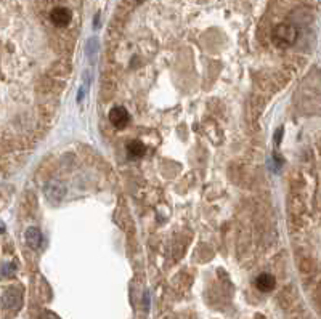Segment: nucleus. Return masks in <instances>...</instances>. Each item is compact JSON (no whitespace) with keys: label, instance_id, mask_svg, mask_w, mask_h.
Listing matches in <instances>:
<instances>
[{"label":"nucleus","instance_id":"nucleus-8","mask_svg":"<svg viewBox=\"0 0 321 319\" xmlns=\"http://www.w3.org/2000/svg\"><path fill=\"white\" fill-rule=\"evenodd\" d=\"M127 153L129 156H132V158H141L145 153V146L143 143H140V141H130L127 144Z\"/></svg>","mask_w":321,"mask_h":319},{"label":"nucleus","instance_id":"nucleus-7","mask_svg":"<svg viewBox=\"0 0 321 319\" xmlns=\"http://www.w3.org/2000/svg\"><path fill=\"white\" fill-rule=\"evenodd\" d=\"M47 197L51 201V202H60L63 194H65V188H63L60 183H50L49 186H47Z\"/></svg>","mask_w":321,"mask_h":319},{"label":"nucleus","instance_id":"nucleus-5","mask_svg":"<svg viewBox=\"0 0 321 319\" xmlns=\"http://www.w3.org/2000/svg\"><path fill=\"white\" fill-rule=\"evenodd\" d=\"M26 242L31 249L39 250L42 247V242H44V238H42V233L39 228L31 226L26 229Z\"/></svg>","mask_w":321,"mask_h":319},{"label":"nucleus","instance_id":"nucleus-10","mask_svg":"<svg viewBox=\"0 0 321 319\" xmlns=\"http://www.w3.org/2000/svg\"><path fill=\"white\" fill-rule=\"evenodd\" d=\"M40 319H60V318H58V316L55 315V313H50V311H45V313H44V315H42V316H40Z\"/></svg>","mask_w":321,"mask_h":319},{"label":"nucleus","instance_id":"nucleus-9","mask_svg":"<svg viewBox=\"0 0 321 319\" xmlns=\"http://www.w3.org/2000/svg\"><path fill=\"white\" fill-rule=\"evenodd\" d=\"M15 274V265H3V276H7V278H10V276Z\"/></svg>","mask_w":321,"mask_h":319},{"label":"nucleus","instance_id":"nucleus-4","mask_svg":"<svg viewBox=\"0 0 321 319\" xmlns=\"http://www.w3.org/2000/svg\"><path fill=\"white\" fill-rule=\"evenodd\" d=\"M109 120H111V124L114 127L118 128H122L127 125L129 122V112L127 109L122 108V106H116L113 108L111 111H109Z\"/></svg>","mask_w":321,"mask_h":319},{"label":"nucleus","instance_id":"nucleus-6","mask_svg":"<svg viewBox=\"0 0 321 319\" xmlns=\"http://www.w3.org/2000/svg\"><path fill=\"white\" fill-rule=\"evenodd\" d=\"M275 284H276V279H275V276H271V274H260L259 278L255 279L257 289L262 290V292L273 290L275 289Z\"/></svg>","mask_w":321,"mask_h":319},{"label":"nucleus","instance_id":"nucleus-1","mask_svg":"<svg viewBox=\"0 0 321 319\" xmlns=\"http://www.w3.org/2000/svg\"><path fill=\"white\" fill-rule=\"evenodd\" d=\"M297 39V29L291 24H278L273 31V40L278 47L286 48L291 47Z\"/></svg>","mask_w":321,"mask_h":319},{"label":"nucleus","instance_id":"nucleus-3","mask_svg":"<svg viewBox=\"0 0 321 319\" xmlns=\"http://www.w3.org/2000/svg\"><path fill=\"white\" fill-rule=\"evenodd\" d=\"M71 18H72L71 12L65 7H56V8L51 10V13H50L51 23H53L55 26H58V28H65L66 24H69Z\"/></svg>","mask_w":321,"mask_h":319},{"label":"nucleus","instance_id":"nucleus-2","mask_svg":"<svg viewBox=\"0 0 321 319\" xmlns=\"http://www.w3.org/2000/svg\"><path fill=\"white\" fill-rule=\"evenodd\" d=\"M2 305L5 310L18 311L21 305H23V294H21V290L15 289V287H10V289L5 290L2 295Z\"/></svg>","mask_w":321,"mask_h":319}]
</instances>
